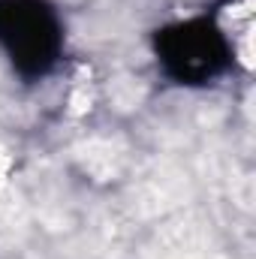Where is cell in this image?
<instances>
[{
  "instance_id": "obj_2",
  "label": "cell",
  "mask_w": 256,
  "mask_h": 259,
  "mask_svg": "<svg viewBox=\"0 0 256 259\" xmlns=\"http://www.w3.org/2000/svg\"><path fill=\"white\" fill-rule=\"evenodd\" d=\"M154 55L172 81L187 88H202L217 81L229 69L232 42L214 18L199 15L157 30Z\"/></svg>"
},
{
  "instance_id": "obj_1",
  "label": "cell",
  "mask_w": 256,
  "mask_h": 259,
  "mask_svg": "<svg viewBox=\"0 0 256 259\" xmlns=\"http://www.w3.org/2000/svg\"><path fill=\"white\" fill-rule=\"evenodd\" d=\"M0 49L12 69L36 81L64 55V21L49 0H0Z\"/></svg>"
}]
</instances>
